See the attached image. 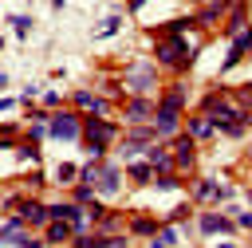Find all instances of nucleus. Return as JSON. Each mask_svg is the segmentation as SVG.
I'll list each match as a JSON object with an SVG mask.
<instances>
[{
    "label": "nucleus",
    "instance_id": "8",
    "mask_svg": "<svg viewBox=\"0 0 252 248\" xmlns=\"http://www.w3.org/2000/svg\"><path fill=\"white\" fill-rule=\"evenodd\" d=\"M244 51H252V28H244L236 39H232V47H228V55H224V63H220V71H232L236 63H240V55Z\"/></svg>",
    "mask_w": 252,
    "mask_h": 248
},
{
    "label": "nucleus",
    "instance_id": "1",
    "mask_svg": "<svg viewBox=\"0 0 252 248\" xmlns=\"http://www.w3.org/2000/svg\"><path fill=\"white\" fill-rule=\"evenodd\" d=\"M193 47H189V39H185V31H177V35H161L158 39V63L161 67H173V71H189L193 67Z\"/></svg>",
    "mask_w": 252,
    "mask_h": 248
},
{
    "label": "nucleus",
    "instance_id": "23",
    "mask_svg": "<svg viewBox=\"0 0 252 248\" xmlns=\"http://www.w3.org/2000/svg\"><path fill=\"white\" fill-rule=\"evenodd\" d=\"M118 28H122V20H118V16H110V20H106V24H102V31H98V35H114V31H118Z\"/></svg>",
    "mask_w": 252,
    "mask_h": 248
},
{
    "label": "nucleus",
    "instance_id": "6",
    "mask_svg": "<svg viewBox=\"0 0 252 248\" xmlns=\"http://www.w3.org/2000/svg\"><path fill=\"white\" fill-rule=\"evenodd\" d=\"M158 114V102L150 98V94H134L130 102H126V118L130 122H142V118H154Z\"/></svg>",
    "mask_w": 252,
    "mask_h": 248
},
{
    "label": "nucleus",
    "instance_id": "18",
    "mask_svg": "<svg viewBox=\"0 0 252 248\" xmlns=\"http://www.w3.org/2000/svg\"><path fill=\"white\" fill-rule=\"evenodd\" d=\"M224 8H228V4H224V0H217V4H209V8H205V12H201V16H197V24H213V20H217V16H220V12H224Z\"/></svg>",
    "mask_w": 252,
    "mask_h": 248
},
{
    "label": "nucleus",
    "instance_id": "13",
    "mask_svg": "<svg viewBox=\"0 0 252 248\" xmlns=\"http://www.w3.org/2000/svg\"><path fill=\"white\" fill-rule=\"evenodd\" d=\"M189 138H193V142H205V138H213V118H209V114H197V118H189Z\"/></svg>",
    "mask_w": 252,
    "mask_h": 248
},
{
    "label": "nucleus",
    "instance_id": "16",
    "mask_svg": "<svg viewBox=\"0 0 252 248\" xmlns=\"http://www.w3.org/2000/svg\"><path fill=\"white\" fill-rule=\"evenodd\" d=\"M71 232H75V224L51 220V224H47V244H63V240H71Z\"/></svg>",
    "mask_w": 252,
    "mask_h": 248
},
{
    "label": "nucleus",
    "instance_id": "4",
    "mask_svg": "<svg viewBox=\"0 0 252 248\" xmlns=\"http://www.w3.org/2000/svg\"><path fill=\"white\" fill-rule=\"evenodd\" d=\"M154 79H158L154 63H134V67H126V87H130L134 94H146V91L154 87Z\"/></svg>",
    "mask_w": 252,
    "mask_h": 248
},
{
    "label": "nucleus",
    "instance_id": "19",
    "mask_svg": "<svg viewBox=\"0 0 252 248\" xmlns=\"http://www.w3.org/2000/svg\"><path fill=\"white\" fill-rule=\"evenodd\" d=\"M55 177H59V181H75V177H83V173H79L75 165H59V169H55Z\"/></svg>",
    "mask_w": 252,
    "mask_h": 248
},
{
    "label": "nucleus",
    "instance_id": "24",
    "mask_svg": "<svg viewBox=\"0 0 252 248\" xmlns=\"http://www.w3.org/2000/svg\"><path fill=\"white\" fill-rule=\"evenodd\" d=\"M12 28H20V31H28V28H32V16H12Z\"/></svg>",
    "mask_w": 252,
    "mask_h": 248
},
{
    "label": "nucleus",
    "instance_id": "17",
    "mask_svg": "<svg viewBox=\"0 0 252 248\" xmlns=\"http://www.w3.org/2000/svg\"><path fill=\"white\" fill-rule=\"evenodd\" d=\"M130 177H134L138 185H146V181H150V177H158V173H154V165L142 157V161H134V165H130Z\"/></svg>",
    "mask_w": 252,
    "mask_h": 248
},
{
    "label": "nucleus",
    "instance_id": "15",
    "mask_svg": "<svg viewBox=\"0 0 252 248\" xmlns=\"http://www.w3.org/2000/svg\"><path fill=\"white\" fill-rule=\"evenodd\" d=\"M130 232H138V236H158V232H161V220H154V217H134V220H130Z\"/></svg>",
    "mask_w": 252,
    "mask_h": 248
},
{
    "label": "nucleus",
    "instance_id": "2",
    "mask_svg": "<svg viewBox=\"0 0 252 248\" xmlns=\"http://www.w3.org/2000/svg\"><path fill=\"white\" fill-rule=\"evenodd\" d=\"M114 138H118V126H114V122H106L102 114H87V122H83V142L91 146L94 157H102Z\"/></svg>",
    "mask_w": 252,
    "mask_h": 248
},
{
    "label": "nucleus",
    "instance_id": "20",
    "mask_svg": "<svg viewBox=\"0 0 252 248\" xmlns=\"http://www.w3.org/2000/svg\"><path fill=\"white\" fill-rule=\"evenodd\" d=\"M232 94H236V102H240V106H252V83H248V87H236Z\"/></svg>",
    "mask_w": 252,
    "mask_h": 248
},
{
    "label": "nucleus",
    "instance_id": "7",
    "mask_svg": "<svg viewBox=\"0 0 252 248\" xmlns=\"http://www.w3.org/2000/svg\"><path fill=\"white\" fill-rule=\"evenodd\" d=\"M154 130H158V138H177V130H181V114L158 106V114H154Z\"/></svg>",
    "mask_w": 252,
    "mask_h": 248
},
{
    "label": "nucleus",
    "instance_id": "3",
    "mask_svg": "<svg viewBox=\"0 0 252 248\" xmlns=\"http://www.w3.org/2000/svg\"><path fill=\"white\" fill-rule=\"evenodd\" d=\"M51 138H59V142H75V138H83V122H79V114L59 110V114L51 118Z\"/></svg>",
    "mask_w": 252,
    "mask_h": 248
},
{
    "label": "nucleus",
    "instance_id": "12",
    "mask_svg": "<svg viewBox=\"0 0 252 248\" xmlns=\"http://www.w3.org/2000/svg\"><path fill=\"white\" fill-rule=\"evenodd\" d=\"M47 217H51V209H43V205H35V201H24V209H20V220H24L28 228L47 224Z\"/></svg>",
    "mask_w": 252,
    "mask_h": 248
},
{
    "label": "nucleus",
    "instance_id": "10",
    "mask_svg": "<svg viewBox=\"0 0 252 248\" xmlns=\"http://www.w3.org/2000/svg\"><path fill=\"white\" fill-rule=\"evenodd\" d=\"M75 106L87 110V114H106V110H110V98H98V94H91V91H79V94H75Z\"/></svg>",
    "mask_w": 252,
    "mask_h": 248
},
{
    "label": "nucleus",
    "instance_id": "11",
    "mask_svg": "<svg viewBox=\"0 0 252 248\" xmlns=\"http://www.w3.org/2000/svg\"><path fill=\"white\" fill-rule=\"evenodd\" d=\"M158 106H161V110H177V114H181V110H185V83H173V87L158 98Z\"/></svg>",
    "mask_w": 252,
    "mask_h": 248
},
{
    "label": "nucleus",
    "instance_id": "22",
    "mask_svg": "<svg viewBox=\"0 0 252 248\" xmlns=\"http://www.w3.org/2000/svg\"><path fill=\"white\" fill-rule=\"evenodd\" d=\"M12 244H20V248H43V240H35V236H24V232H20Z\"/></svg>",
    "mask_w": 252,
    "mask_h": 248
},
{
    "label": "nucleus",
    "instance_id": "14",
    "mask_svg": "<svg viewBox=\"0 0 252 248\" xmlns=\"http://www.w3.org/2000/svg\"><path fill=\"white\" fill-rule=\"evenodd\" d=\"M98 189H102V193H118V189H122V169H118V165H102Z\"/></svg>",
    "mask_w": 252,
    "mask_h": 248
},
{
    "label": "nucleus",
    "instance_id": "9",
    "mask_svg": "<svg viewBox=\"0 0 252 248\" xmlns=\"http://www.w3.org/2000/svg\"><path fill=\"white\" fill-rule=\"evenodd\" d=\"M197 228H201V232H205V236H228V232H232V228H236V224H232V220H228V217H220V213H205V217H201V224H197Z\"/></svg>",
    "mask_w": 252,
    "mask_h": 248
},
{
    "label": "nucleus",
    "instance_id": "25",
    "mask_svg": "<svg viewBox=\"0 0 252 248\" xmlns=\"http://www.w3.org/2000/svg\"><path fill=\"white\" fill-rule=\"evenodd\" d=\"M248 154H252V150H248Z\"/></svg>",
    "mask_w": 252,
    "mask_h": 248
},
{
    "label": "nucleus",
    "instance_id": "5",
    "mask_svg": "<svg viewBox=\"0 0 252 248\" xmlns=\"http://www.w3.org/2000/svg\"><path fill=\"white\" fill-rule=\"evenodd\" d=\"M193 154H197V142H193L189 134H177V138H173V161H177V173L193 169Z\"/></svg>",
    "mask_w": 252,
    "mask_h": 248
},
{
    "label": "nucleus",
    "instance_id": "21",
    "mask_svg": "<svg viewBox=\"0 0 252 248\" xmlns=\"http://www.w3.org/2000/svg\"><path fill=\"white\" fill-rule=\"evenodd\" d=\"M98 248H130V240H126V236H102Z\"/></svg>",
    "mask_w": 252,
    "mask_h": 248
}]
</instances>
